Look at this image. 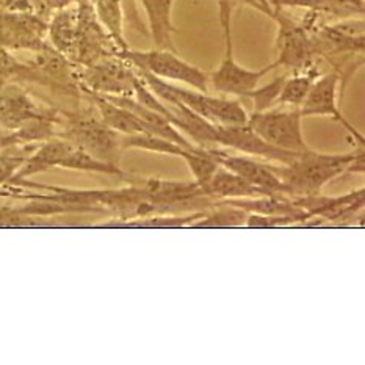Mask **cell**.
Wrapping results in <instances>:
<instances>
[{"label": "cell", "instance_id": "cell-28", "mask_svg": "<svg viewBox=\"0 0 365 365\" xmlns=\"http://www.w3.org/2000/svg\"><path fill=\"white\" fill-rule=\"evenodd\" d=\"M41 5L44 6V10L47 14H51L53 11H58V10H65V8L69 6H74L77 4H81L82 0H39Z\"/></svg>", "mask_w": 365, "mask_h": 365}, {"label": "cell", "instance_id": "cell-29", "mask_svg": "<svg viewBox=\"0 0 365 365\" xmlns=\"http://www.w3.org/2000/svg\"><path fill=\"white\" fill-rule=\"evenodd\" d=\"M85 2H90V4H93V2H94V0H85Z\"/></svg>", "mask_w": 365, "mask_h": 365}, {"label": "cell", "instance_id": "cell-5", "mask_svg": "<svg viewBox=\"0 0 365 365\" xmlns=\"http://www.w3.org/2000/svg\"><path fill=\"white\" fill-rule=\"evenodd\" d=\"M248 124L262 140L290 153L311 149L303 135V115L298 107L274 106L248 115Z\"/></svg>", "mask_w": 365, "mask_h": 365}, {"label": "cell", "instance_id": "cell-7", "mask_svg": "<svg viewBox=\"0 0 365 365\" xmlns=\"http://www.w3.org/2000/svg\"><path fill=\"white\" fill-rule=\"evenodd\" d=\"M158 78V77H157ZM160 81L163 88L173 94L174 98L180 101L182 104L188 107L192 112L204 118L215 125H239L248 123V112L239 99H232V96H213L209 91H200L193 88H185L176 83Z\"/></svg>", "mask_w": 365, "mask_h": 365}, {"label": "cell", "instance_id": "cell-25", "mask_svg": "<svg viewBox=\"0 0 365 365\" xmlns=\"http://www.w3.org/2000/svg\"><path fill=\"white\" fill-rule=\"evenodd\" d=\"M24 73H26V63L16 60L11 52L0 47V91L14 82H22Z\"/></svg>", "mask_w": 365, "mask_h": 365}, {"label": "cell", "instance_id": "cell-21", "mask_svg": "<svg viewBox=\"0 0 365 365\" xmlns=\"http://www.w3.org/2000/svg\"><path fill=\"white\" fill-rule=\"evenodd\" d=\"M322 76V71L317 66V63L304 69L293 71L292 76H285L279 98L276 101V106L285 107H298L303 104L307 93L311 91L314 82Z\"/></svg>", "mask_w": 365, "mask_h": 365}, {"label": "cell", "instance_id": "cell-23", "mask_svg": "<svg viewBox=\"0 0 365 365\" xmlns=\"http://www.w3.org/2000/svg\"><path fill=\"white\" fill-rule=\"evenodd\" d=\"M248 212H245L226 201H217L213 207L204 210L201 217L192 221L187 227L192 229H226L245 227Z\"/></svg>", "mask_w": 365, "mask_h": 365}, {"label": "cell", "instance_id": "cell-27", "mask_svg": "<svg viewBox=\"0 0 365 365\" xmlns=\"http://www.w3.org/2000/svg\"><path fill=\"white\" fill-rule=\"evenodd\" d=\"M0 10L36 13L47 18V13L39 0H0Z\"/></svg>", "mask_w": 365, "mask_h": 365}, {"label": "cell", "instance_id": "cell-15", "mask_svg": "<svg viewBox=\"0 0 365 365\" xmlns=\"http://www.w3.org/2000/svg\"><path fill=\"white\" fill-rule=\"evenodd\" d=\"M58 113V110L39 106L27 91L14 83L0 91V129L6 132L19 129L21 125L36 118L57 116Z\"/></svg>", "mask_w": 365, "mask_h": 365}, {"label": "cell", "instance_id": "cell-19", "mask_svg": "<svg viewBox=\"0 0 365 365\" xmlns=\"http://www.w3.org/2000/svg\"><path fill=\"white\" fill-rule=\"evenodd\" d=\"M205 195L212 200L217 201H227V200H243V197H257L267 193L264 190L251 185L250 182H246L240 176H237L235 173L226 170L225 166H218L215 174L210 178L207 185L204 188Z\"/></svg>", "mask_w": 365, "mask_h": 365}, {"label": "cell", "instance_id": "cell-8", "mask_svg": "<svg viewBox=\"0 0 365 365\" xmlns=\"http://www.w3.org/2000/svg\"><path fill=\"white\" fill-rule=\"evenodd\" d=\"M24 82L43 85L49 90L73 96L82 93L77 78V65L55 51L49 43L41 51L35 52V57L26 63Z\"/></svg>", "mask_w": 365, "mask_h": 365}, {"label": "cell", "instance_id": "cell-9", "mask_svg": "<svg viewBox=\"0 0 365 365\" xmlns=\"http://www.w3.org/2000/svg\"><path fill=\"white\" fill-rule=\"evenodd\" d=\"M273 21L277 24L276 60L277 68L299 71L315 63L317 51L314 39L303 24L293 21L287 13L276 10Z\"/></svg>", "mask_w": 365, "mask_h": 365}, {"label": "cell", "instance_id": "cell-20", "mask_svg": "<svg viewBox=\"0 0 365 365\" xmlns=\"http://www.w3.org/2000/svg\"><path fill=\"white\" fill-rule=\"evenodd\" d=\"M273 10H306L328 18H351L356 14L364 16V6L356 5L348 0H268Z\"/></svg>", "mask_w": 365, "mask_h": 365}, {"label": "cell", "instance_id": "cell-22", "mask_svg": "<svg viewBox=\"0 0 365 365\" xmlns=\"http://www.w3.org/2000/svg\"><path fill=\"white\" fill-rule=\"evenodd\" d=\"M91 5L99 24L104 27L108 36L113 39L115 46L118 47V52H124L129 49V44H127L124 35V10L120 0H94Z\"/></svg>", "mask_w": 365, "mask_h": 365}, {"label": "cell", "instance_id": "cell-3", "mask_svg": "<svg viewBox=\"0 0 365 365\" xmlns=\"http://www.w3.org/2000/svg\"><path fill=\"white\" fill-rule=\"evenodd\" d=\"M232 2L231 0H218L220 24L223 27L225 52L215 71L209 73V88L223 96L245 98L246 93L259 86L260 81L267 74L277 68L276 63L260 69H248L235 60L234 39H232Z\"/></svg>", "mask_w": 365, "mask_h": 365}, {"label": "cell", "instance_id": "cell-24", "mask_svg": "<svg viewBox=\"0 0 365 365\" xmlns=\"http://www.w3.org/2000/svg\"><path fill=\"white\" fill-rule=\"evenodd\" d=\"M285 76H279L273 78L272 82L264 85V86H256V88L246 93L243 99H250L254 104V112H262V110L272 108L276 106V101L279 98V93L282 88V83L285 81Z\"/></svg>", "mask_w": 365, "mask_h": 365}, {"label": "cell", "instance_id": "cell-18", "mask_svg": "<svg viewBox=\"0 0 365 365\" xmlns=\"http://www.w3.org/2000/svg\"><path fill=\"white\" fill-rule=\"evenodd\" d=\"M78 26V4L65 10L53 11L47 19V43L71 61L74 57Z\"/></svg>", "mask_w": 365, "mask_h": 365}, {"label": "cell", "instance_id": "cell-11", "mask_svg": "<svg viewBox=\"0 0 365 365\" xmlns=\"http://www.w3.org/2000/svg\"><path fill=\"white\" fill-rule=\"evenodd\" d=\"M47 46V18L36 13L0 10V47L38 52Z\"/></svg>", "mask_w": 365, "mask_h": 365}, {"label": "cell", "instance_id": "cell-10", "mask_svg": "<svg viewBox=\"0 0 365 365\" xmlns=\"http://www.w3.org/2000/svg\"><path fill=\"white\" fill-rule=\"evenodd\" d=\"M340 83H342V71L334 68L329 73H322V76L314 82L311 91L307 93L303 104L299 106V112L304 116H329L345 127V130L351 135L358 145H364L365 140L362 133L353 124L346 121L342 110H340Z\"/></svg>", "mask_w": 365, "mask_h": 365}, {"label": "cell", "instance_id": "cell-14", "mask_svg": "<svg viewBox=\"0 0 365 365\" xmlns=\"http://www.w3.org/2000/svg\"><path fill=\"white\" fill-rule=\"evenodd\" d=\"M210 153L221 166L235 173L237 176L250 182L251 185L264 190L267 193L285 195L284 184L276 176V173L272 168V163L262 162L260 158H254L240 153H229L226 149H210Z\"/></svg>", "mask_w": 365, "mask_h": 365}, {"label": "cell", "instance_id": "cell-16", "mask_svg": "<svg viewBox=\"0 0 365 365\" xmlns=\"http://www.w3.org/2000/svg\"><path fill=\"white\" fill-rule=\"evenodd\" d=\"M138 2L145 10L149 38H153L154 46L157 49L176 51L173 41V36L178 34L173 22V8L176 0H138Z\"/></svg>", "mask_w": 365, "mask_h": 365}, {"label": "cell", "instance_id": "cell-2", "mask_svg": "<svg viewBox=\"0 0 365 365\" xmlns=\"http://www.w3.org/2000/svg\"><path fill=\"white\" fill-rule=\"evenodd\" d=\"M58 137L69 140L74 146L102 162L121 166V133L110 129L101 120L94 106L74 112H61Z\"/></svg>", "mask_w": 365, "mask_h": 365}, {"label": "cell", "instance_id": "cell-26", "mask_svg": "<svg viewBox=\"0 0 365 365\" xmlns=\"http://www.w3.org/2000/svg\"><path fill=\"white\" fill-rule=\"evenodd\" d=\"M124 10V18H125V26H129L132 30L137 31V34L143 36H149L146 22L143 21L140 8H138V0H120Z\"/></svg>", "mask_w": 365, "mask_h": 365}, {"label": "cell", "instance_id": "cell-13", "mask_svg": "<svg viewBox=\"0 0 365 365\" xmlns=\"http://www.w3.org/2000/svg\"><path fill=\"white\" fill-rule=\"evenodd\" d=\"M215 145L225 146L234 150V153H240L277 165H287L295 160L299 154L269 145L265 140H262L248 124L215 125Z\"/></svg>", "mask_w": 365, "mask_h": 365}, {"label": "cell", "instance_id": "cell-12", "mask_svg": "<svg viewBox=\"0 0 365 365\" xmlns=\"http://www.w3.org/2000/svg\"><path fill=\"white\" fill-rule=\"evenodd\" d=\"M112 55H118V47L99 24L93 5L82 0L78 4L77 41L73 63L77 66H90Z\"/></svg>", "mask_w": 365, "mask_h": 365}, {"label": "cell", "instance_id": "cell-6", "mask_svg": "<svg viewBox=\"0 0 365 365\" xmlns=\"http://www.w3.org/2000/svg\"><path fill=\"white\" fill-rule=\"evenodd\" d=\"M82 91L102 96H133L140 77L129 61L120 55L106 57L90 66H77Z\"/></svg>", "mask_w": 365, "mask_h": 365}, {"label": "cell", "instance_id": "cell-1", "mask_svg": "<svg viewBox=\"0 0 365 365\" xmlns=\"http://www.w3.org/2000/svg\"><path fill=\"white\" fill-rule=\"evenodd\" d=\"M364 146L346 154H320L312 149L299 153L287 165H272L276 176L281 179L285 195L290 197H311L322 195L324 185L348 173L351 162Z\"/></svg>", "mask_w": 365, "mask_h": 365}, {"label": "cell", "instance_id": "cell-17", "mask_svg": "<svg viewBox=\"0 0 365 365\" xmlns=\"http://www.w3.org/2000/svg\"><path fill=\"white\" fill-rule=\"evenodd\" d=\"M86 94V98L98 110L101 120L104 121L110 129L121 135H135V133H150L154 135L150 127L140 120L137 115H133L130 110L124 108L120 104H115L113 101H110L106 96H101L96 93L90 91H82Z\"/></svg>", "mask_w": 365, "mask_h": 365}, {"label": "cell", "instance_id": "cell-4", "mask_svg": "<svg viewBox=\"0 0 365 365\" xmlns=\"http://www.w3.org/2000/svg\"><path fill=\"white\" fill-rule=\"evenodd\" d=\"M118 55L129 61L133 68L145 71L162 81L180 83L205 93L210 90L209 73L180 58L176 51L157 49V47L150 51H132L129 47L124 52H118Z\"/></svg>", "mask_w": 365, "mask_h": 365}]
</instances>
